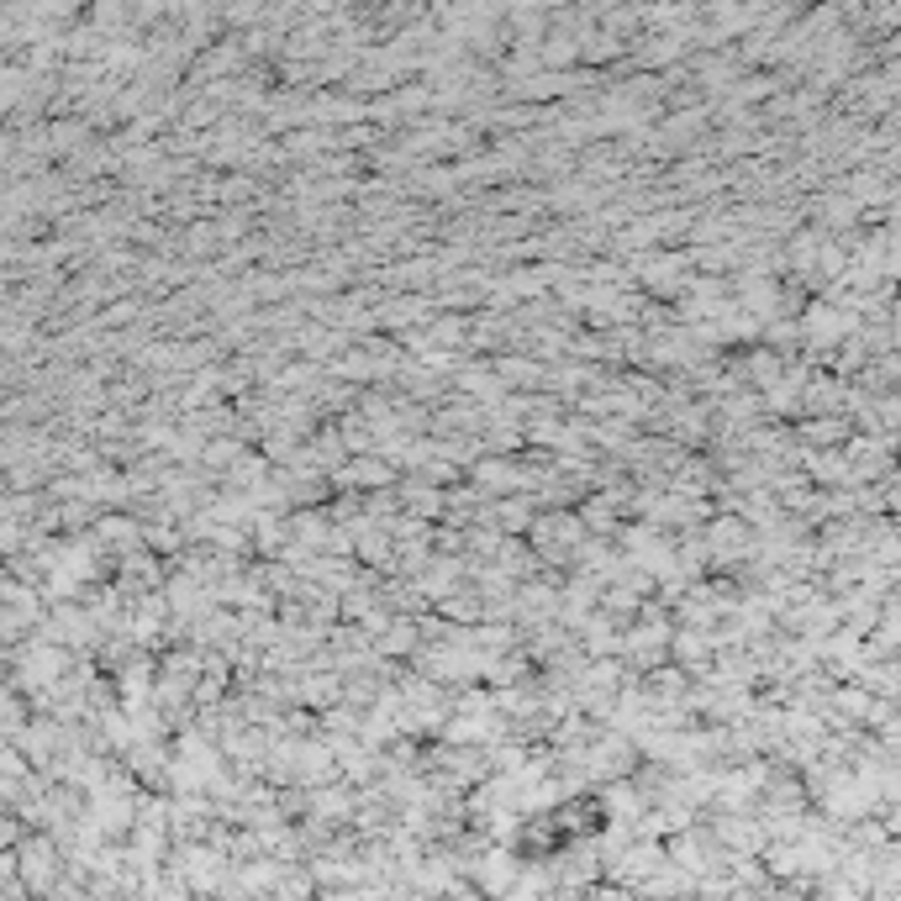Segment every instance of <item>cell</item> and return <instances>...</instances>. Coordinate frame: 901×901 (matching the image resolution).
Returning <instances> with one entry per match:
<instances>
[{"instance_id":"obj_8","label":"cell","mask_w":901,"mask_h":901,"mask_svg":"<svg viewBox=\"0 0 901 901\" xmlns=\"http://www.w3.org/2000/svg\"><path fill=\"white\" fill-rule=\"evenodd\" d=\"M417 633H422L417 622L396 617V622H390V633L380 638V648H385V654H406V648H417Z\"/></svg>"},{"instance_id":"obj_4","label":"cell","mask_w":901,"mask_h":901,"mask_svg":"<svg viewBox=\"0 0 901 901\" xmlns=\"http://www.w3.org/2000/svg\"><path fill=\"white\" fill-rule=\"evenodd\" d=\"M333 481H338V485H390V481H396V469H390V464H385L380 454H375V459H354V464H343V469L333 475Z\"/></svg>"},{"instance_id":"obj_9","label":"cell","mask_w":901,"mask_h":901,"mask_svg":"<svg viewBox=\"0 0 901 901\" xmlns=\"http://www.w3.org/2000/svg\"><path fill=\"white\" fill-rule=\"evenodd\" d=\"M443 612H448V617H481V596H459V591H454V596L443 601Z\"/></svg>"},{"instance_id":"obj_1","label":"cell","mask_w":901,"mask_h":901,"mask_svg":"<svg viewBox=\"0 0 901 901\" xmlns=\"http://www.w3.org/2000/svg\"><path fill=\"white\" fill-rule=\"evenodd\" d=\"M475 491H522V485H533V475L522 469V464H512V459H475Z\"/></svg>"},{"instance_id":"obj_5","label":"cell","mask_w":901,"mask_h":901,"mask_svg":"<svg viewBox=\"0 0 901 901\" xmlns=\"http://www.w3.org/2000/svg\"><path fill=\"white\" fill-rule=\"evenodd\" d=\"M121 701H142L148 691H159V685L148 681V660H132V664H121V681H117Z\"/></svg>"},{"instance_id":"obj_6","label":"cell","mask_w":901,"mask_h":901,"mask_svg":"<svg viewBox=\"0 0 901 901\" xmlns=\"http://www.w3.org/2000/svg\"><path fill=\"white\" fill-rule=\"evenodd\" d=\"M400 501H406V512H417V517H438L443 512V496H438V485H406L400 491Z\"/></svg>"},{"instance_id":"obj_2","label":"cell","mask_w":901,"mask_h":901,"mask_svg":"<svg viewBox=\"0 0 901 901\" xmlns=\"http://www.w3.org/2000/svg\"><path fill=\"white\" fill-rule=\"evenodd\" d=\"M706 543H712V560L717 564H733V560H743V548H749V527H743L739 517H717L706 527Z\"/></svg>"},{"instance_id":"obj_3","label":"cell","mask_w":901,"mask_h":901,"mask_svg":"<svg viewBox=\"0 0 901 901\" xmlns=\"http://www.w3.org/2000/svg\"><path fill=\"white\" fill-rule=\"evenodd\" d=\"M21 864H27V881L38 885V891H53V870H59L53 864V839H42V833L27 839L21 843Z\"/></svg>"},{"instance_id":"obj_10","label":"cell","mask_w":901,"mask_h":901,"mask_svg":"<svg viewBox=\"0 0 901 901\" xmlns=\"http://www.w3.org/2000/svg\"><path fill=\"white\" fill-rule=\"evenodd\" d=\"M585 901H638V897L622 891V885H596V891H585Z\"/></svg>"},{"instance_id":"obj_7","label":"cell","mask_w":901,"mask_h":901,"mask_svg":"<svg viewBox=\"0 0 901 901\" xmlns=\"http://www.w3.org/2000/svg\"><path fill=\"white\" fill-rule=\"evenodd\" d=\"M843 327H849V321H843L833 306H812V311H806V333H812L818 343H833Z\"/></svg>"}]
</instances>
